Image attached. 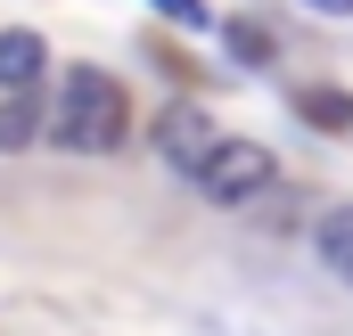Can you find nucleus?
Returning a JSON list of instances; mask_svg holds the SVG:
<instances>
[{
	"instance_id": "nucleus-1",
	"label": "nucleus",
	"mask_w": 353,
	"mask_h": 336,
	"mask_svg": "<svg viewBox=\"0 0 353 336\" xmlns=\"http://www.w3.org/2000/svg\"><path fill=\"white\" fill-rule=\"evenodd\" d=\"M41 132H50L66 156H115V148L132 140V98H123V83H107L99 66H66L58 107H50Z\"/></svg>"
},
{
	"instance_id": "nucleus-2",
	"label": "nucleus",
	"mask_w": 353,
	"mask_h": 336,
	"mask_svg": "<svg viewBox=\"0 0 353 336\" xmlns=\"http://www.w3.org/2000/svg\"><path fill=\"white\" fill-rule=\"evenodd\" d=\"M271 172H279V165H271L263 140H214L205 165L189 172V180H197L214 205H247V197H263V189H271Z\"/></svg>"
},
{
	"instance_id": "nucleus-3",
	"label": "nucleus",
	"mask_w": 353,
	"mask_h": 336,
	"mask_svg": "<svg viewBox=\"0 0 353 336\" xmlns=\"http://www.w3.org/2000/svg\"><path fill=\"white\" fill-rule=\"evenodd\" d=\"M214 140H222V132H214V115H205L197 98H173V107L157 115V148H165V165H173V172H197Z\"/></svg>"
},
{
	"instance_id": "nucleus-4",
	"label": "nucleus",
	"mask_w": 353,
	"mask_h": 336,
	"mask_svg": "<svg viewBox=\"0 0 353 336\" xmlns=\"http://www.w3.org/2000/svg\"><path fill=\"white\" fill-rule=\"evenodd\" d=\"M41 74H50L41 33H0V90H41Z\"/></svg>"
},
{
	"instance_id": "nucleus-5",
	"label": "nucleus",
	"mask_w": 353,
	"mask_h": 336,
	"mask_svg": "<svg viewBox=\"0 0 353 336\" xmlns=\"http://www.w3.org/2000/svg\"><path fill=\"white\" fill-rule=\"evenodd\" d=\"M33 140H41L33 90H0V156H17V148H33Z\"/></svg>"
},
{
	"instance_id": "nucleus-6",
	"label": "nucleus",
	"mask_w": 353,
	"mask_h": 336,
	"mask_svg": "<svg viewBox=\"0 0 353 336\" xmlns=\"http://www.w3.org/2000/svg\"><path fill=\"white\" fill-rule=\"evenodd\" d=\"M312 246H321V262H329V271H337V279L353 287V205H329V213H321Z\"/></svg>"
},
{
	"instance_id": "nucleus-7",
	"label": "nucleus",
	"mask_w": 353,
	"mask_h": 336,
	"mask_svg": "<svg viewBox=\"0 0 353 336\" xmlns=\"http://www.w3.org/2000/svg\"><path fill=\"white\" fill-rule=\"evenodd\" d=\"M222 41H230L239 66H271V58H279V41H271L263 25H247V17H222Z\"/></svg>"
},
{
	"instance_id": "nucleus-8",
	"label": "nucleus",
	"mask_w": 353,
	"mask_h": 336,
	"mask_svg": "<svg viewBox=\"0 0 353 336\" xmlns=\"http://www.w3.org/2000/svg\"><path fill=\"white\" fill-rule=\"evenodd\" d=\"M296 115H304V123L345 132V123H353V98H345V90H296Z\"/></svg>"
},
{
	"instance_id": "nucleus-9",
	"label": "nucleus",
	"mask_w": 353,
	"mask_h": 336,
	"mask_svg": "<svg viewBox=\"0 0 353 336\" xmlns=\"http://www.w3.org/2000/svg\"><path fill=\"white\" fill-rule=\"evenodd\" d=\"M148 8H157V17H173V25H189V33H205V25H214V8H205V0H148Z\"/></svg>"
},
{
	"instance_id": "nucleus-10",
	"label": "nucleus",
	"mask_w": 353,
	"mask_h": 336,
	"mask_svg": "<svg viewBox=\"0 0 353 336\" xmlns=\"http://www.w3.org/2000/svg\"><path fill=\"white\" fill-rule=\"evenodd\" d=\"M304 8H321V17H353V0H304Z\"/></svg>"
}]
</instances>
